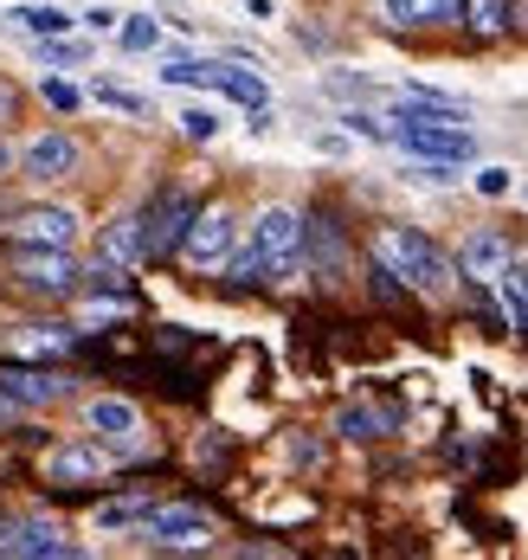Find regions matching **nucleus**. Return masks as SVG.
Instances as JSON below:
<instances>
[{
    "mask_svg": "<svg viewBox=\"0 0 528 560\" xmlns=\"http://www.w3.org/2000/svg\"><path fill=\"white\" fill-rule=\"evenodd\" d=\"M374 265H387L407 290H425V296H445L458 283V265L419 232V225H380L374 232Z\"/></svg>",
    "mask_w": 528,
    "mask_h": 560,
    "instance_id": "1",
    "label": "nucleus"
},
{
    "mask_svg": "<svg viewBox=\"0 0 528 560\" xmlns=\"http://www.w3.org/2000/svg\"><path fill=\"white\" fill-rule=\"evenodd\" d=\"M162 84H175V91H220V97H233L245 110H265V97H271L265 78L251 65H233V58H168Z\"/></svg>",
    "mask_w": 528,
    "mask_h": 560,
    "instance_id": "2",
    "label": "nucleus"
},
{
    "mask_svg": "<svg viewBox=\"0 0 528 560\" xmlns=\"http://www.w3.org/2000/svg\"><path fill=\"white\" fill-rule=\"evenodd\" d=\"M193 213H200V200H193V194L162 187V194L149 200V213H142V258H168V252H180V238H187Z\"/></svg>",
    "mask_w": 528,
    "mask_h": 560,
    "instance_id": "3",
    "label": "nucleus"
},
{
    "mask_svg": "<svg viewBox=\"0 0 528 560\" xmlns=\"http://www.w3.org/2000/svg\"><path fill=\"white\" fill-rule=\"evenodd\" d=\"M136 535H142L149 548H207V541H213V515L200 503H162L136 522Z\"/></svg>",
    "mask_w": 528,
    "mask_h": 560,
    "instance_id": "4",
    "label": "nucleus"
},
{
    "mask_svg": "<svg viewBox=\"0 0 528 560\" xmlns=\"http://www.w3.org/2000/svg\"><path fill=\"white\" fill-rule=\"evenodd\" d=\"M251 252H258V265H265L271 278H284L296 258H303V213L265 207V213L251 220Z\"/></svg>",
    "mask_w": 528,
    "mask_h": 560,
    "instance_id": "5",
    "label": "nucleus"
},
{
    "mask_svg": "<svg viewBox=\"0 0 528 560\" xmlns=\"http://www.w3.org/2000/svg\"><path fill=\"white\" fill-rule=\"evenodd\" d=\"M13 278L26 283V290H39V296H71V290H84V271L71 265L64 245H20V252H13Z\"/></svg>",
    "mask_w": 528,
    "mask_h": 560,
    "instance_id": "6",
    "label": "nucleus"
},
{
    "mask_svg": "<svg viewBox=\"0 0 528 560\" xmlns=\"http://www.w3.org/2000/svg\"><path fill=\"white\" fill-rule=\"evenodd\" d=\"M387 142H400L419 162H470V155H477V142H470L465 122H394Z\"/></svg>",
    "mask_w": 528,
    "mask_h": 560,
    "instance_id": "7",
    "label": "nucleus"
},
{
    "mask_svg": "<svg viewBox=\"0 0 528 560\" xmlns=\"http://www.w3.org/2000/svg\"><path fill=\"white\" fill-rule=\"evenodd\" d=\"M233 207H200L193 225H187V238H180V258L187 265H200V271H213V265H226V252H233Z\"/></svg>",
    "mask_w": 528,
    "mask_h": 560,
    "instance_id": "8",
    "label": "nucleus"
},
{
    "mask_svg": "<svg viewBox=\"0 0 528 560\" xmlns=\"http://www.w3.org/2000/svg\"><path fill=\"white\" fill-rule=\"evenodd\" d=\"M0 393L13 399V406H59L64 393H71V374L59 368H20V361H0Z\"/></svg>",
    "mask_w": 528,
    "mask_h": 560,
    "instance_id": "9",
    "label": "nucleus"
},
{
    "mask_svg": "<svg viewBox=\"0 0 528 560\" xmlns=\"http://www.w3.org/2000/svg\"><path fill=\"white\" fill-rule=\"evenodd\" d=\"M0 555L71 560V555H78V541H71V535H59V528H46V522H7V528H0Z\"/></svg>",
    "mask_w": 528,
    "mask_h": 560,
    "instance_id": "10",
    "label": "nucleus"
},
{
    "mask_svg": "<svg viewBox=\"0 0 528 560\" xmlns=\"http://www.w3.org/2000/svg\"><path fill=\"white\" fill-rule=\"evenodd\" d=\"M13 232H20V245H71L78 213L71 207H20L13 213Z\"/></svg>",
    "mask_w": 528,
    "mask_h": 560,
    "instance_id": "11",
    "label": "nucleus"
},
{
    "mask_svg": "<svg viewBox=\"0 0 528 560\" xmlns=\"http://www.w3.org/2000/svg\"><path fill=\"white\" fill-rule=\"evenodd\" d=\"M20 168L33 174V180H64V174L78 168V142L71 136H33L20 149Z\"/></svg>",
    "mask_w": 528,
    "mask_h": 560,
    "instance_id": "12",
    "label": "nucleus"
},
{
    "mask_svg": "<svg viewBox=\"0 0 528 560\" xmlns=\"http://www.w3.org/2000/svg\"><path fill=\"white\" fill-rule=\"evenodd\" d=\"M84 425H91L97 439H110V445H136V439H142V412H136L129 399H91V406H84Z\"/></svg>",
    "mask_w": 528,
    "mask_h": 560,
    "instance_id": "13",
    "label": "nucleus"
},
{
    "mask_svg": "<svg viewBox=\"0 0 528 560\" xmlns=\"http://www.w3.org/2000/svg\"><path fill=\"white\" fill-rule=\"evenodd\" d=\"M104 470H110V457L97 445H59L46 457V477H52V483H97Z\"/></svg>",
    "mask_w": 528,
    "mask_h": 560,
    "instance_id": "14",
    "label": "nucleus"
},
{
    "mask_svg": "<svg viewBox=\"0 0 528 560\" xmlns=\"http://www.w3.org/2000/svg\"><path fill=\"white\" fill-rule=\"evenodd\" d=\"M503 265H509V238H503V232H470L465 252H458V271L477 278V283H490Z\"/></svg>",
    "mask_w": 528,
    "mask_h": 560,
    "instance_id": "15",
    "label": "nucleus"
},
{
    "mask_svg": "<svg viewBox=\"0 0 528 560\" xmlns=\"http://www.w3.org/2000/svg\"><path fill=\"white\" fill-rule=\"evenodd\" d=\"M303 252L316 258V271H322V278H336V271H342V220H336V213L303 220Z\"/></svg>",
    "mask_w": 528,
    "mask_h": 560,
    "instance_id": "16",
    "label": "nucleus"
},
{
    "mask_svg": "<svg viewBox=\"0 0 528 560\" xmlns=\"http://www.w3.org/2000/svg\"><path fill=\"white\" fill-rule=\"evenodd\" d=\"M394 26H451L465 13V0H380Z\"/></svg>",
    "mask_w": 528,
    "mask_h": 560,
    "instance_id": "17",
    "label": "nucleus"
},
{
    "mask_svg": "<svg viewBox=\"0 0 528 560\" xmlns=\"http://www.w3.org/2000/svg\"><path fill=\"white\" fill-rule=\"evenodd\" d=\"M7 20H13L20 33H33V39H64V33L78 26V13H64V7H39V0H26V7H7Z\"/></svg>",
    "mask_w": 528,
    "mask_h": 560,
    "instance_id": "18",
    "label": "nucleus"
},
{
    "mask_svg": "<svg viewBox=\"0 0 528 560\" xmlns=\"http://www.w3.org/2000/svg\"><path fill=\"white\" fill-rule=\"evenodd\" d=\"M496 296H503V323L516 329V336H528V265H503L496 271Z\"/></svg>",
    "mask_w": 528,
    "mask_h": 560,
    "instance_id": "19",
    "label": "nucleus"
},
{
    "mask_svg": "<svg viewBox=\"0 0 528 560\" xmlns=\"http://www.w3.org/2000/svg\"><path fill=\"white\" fill-rule=\"evenodd\" d=\"M104 265H142V213H122L104 232Z\"/></svg>",
    "mask_w": 528,
    "mask_h": 560,
    "instance_id": "20",
    "label": "nucleus"
},
{
    "mask_svg": "<svg viewBox=\"0 0 528 560\" xmlns=\"http://www.w3.org/2000/svg\"><path fill=\"white\" fill-rule=\"evenodd\" d=\"M400 425V412L394 406H349L342 419H336V432L342 439H380V432H394Z\"/></svg>",
    "mask_w": 528,
    "mask_h": 560,
    "instance_id": "21",
    "label": "nucleus"
},
{
    "mask_svg": "<svg viewBox=\"0 0 528 560\" xmlns=\"http://www.w3.org/2000/svg\"><path fill=\"white\" fill-rule=\"evenodd\" d=\"M458 20H465L477 39H496V33H509V0H465Z\"/></svg>",
    "mask_w": 528,
    "mask_h": 560,
    "instance_id": "22",
    "label": "nucleus"
},
{
    "mask_svg": "<svg viewBox=\"0 0 528 560\" xmlns=\"http://www.w3.org/2000/svg\"><path fill=\"white\" fill-rule=\"evenodd\" d=\"M117 46L122 52H155L162 46V26L149 13H129V20H117Z\"/></svg>",
    "mask_w": 528,
    "mask_h": 560,
    "instance_id": "23",
    "label": "nucleus"
},
{
    "mask_svg": "<svg viewBox=\"0 0 528 560\" xmlns=\"http://www.w3.org/2000/svg\"><path fill=\"white\" fill-rule=\"evenodd\" d=\"M226 283H233V290H258V283H271V271H265L258 252L245 245V252H226Z\"/></svg>",
    "mask_w": 528,
    "mask_h": 560,
    "instance_id": "24",
    "label": "nucleus"
},
{
    "mask_svg": "<svg viewBox=\"0 0 528 560\" xmlns=\"http://www.w3.org/2000/svg\"><path fill=\"white\" fill-rule=\"evenodd\" d=\"M20 348H26V354H59V348H71V329H59V323H33V329H20Z\"/></svg>",
    "mask_w": 528,
    "mask_h": 560,
    "instance_id": "25",
    "label": "nucleus"
},
{
    "mask_svg": "<svg viewBox=\"0 0 528 560\" xmlns=\"http://www.w3.org/2000/svg\"><path fill=\"white\" fill-rule=\"evenodd\" d=\"M149 509H155V503H142V497H122V503H104V509H97V528H104V535H110V528H136V522H142Z\"/></svg>",
    "mask_w": 528,
    "mask_h": 560,
    "instance_id": "26",
    "label": "nucleus"
},
{
    "mask_svg": "<svg viewBox=\"0 0 528 560\" xmlns=\"http://www.w3.org/2000/svg\"><path fill=\"white\" fill-rule=\"evenodd\" d=\"M180 129H187V142H213V136H220V116L213 110H180Z\"/></svg>",
    "mask_w": 528,
    "mask_h": 560,
    "instance_id": "27",
    "label": "nucleus"
},
{
    "mask_svg": "<svg viewBox=\"0 0 528 560\" xmlns=\"http://www.w3.org/2000/svg\"><path fill=\"white\" fill-rule=\"evenodd\" d=\"M97 104H110V110H129V116H149V104H142L136 91H122V84H104V91H97Z\"/></svg>",
    "mask_w": 528,
    "mask_h": 560,
    "instance_id": "28",
    "label": "nucleus"
},
{
    "mask_svg": "<svg viewBox=\"0 0 528 560\" xmlns=\"http://www.w3.org/2000/svg\"><path fill=\"white\" fill-rule=\"evenodd\" d=\"M39 91H46V104H52V110H78V104H84V97H78L71 84H64V78H46Z\"/></svg>",
    "mask_w": 528,
    "mask_h": 560,
    "instance_id": "29",
    "label": "nucleus"
},
{
    "mask_svg": "<svg viewBox=\"0 0 528 560\" xmlns=\"http://www.w3.org/2000/svg\"><path fill=\"white\" fill-rule=\"evenodd\" d=\"M477 194L483 200H503L509 194V168H477Z\"/></svg>",
    "mask_w": 528,
    "mask_h": 560,
    "instance_id": "30",
    "label": "nucleus"
},
{
    "mask_svg": "<svg viewBox=\"0 0 528 560\" xmlns=\"http://www.w3.org/2000/svg\"><path fill=\"white\" fill-rule=\"evenodd\" d=\"M39 58H46V65H71V58H78V65H84V46H59V39H39Z\"/></svg>",
    "mask_w": 528,
    "mask_h": 560,
    "instance_id": "31",
    "label": "nucleus"
},
{
    "mask_svg": "<svg viewBox=\"0 0 528 560\" xmlns=\"http://www.w3.org/2000/svg\"><path fill=\"white\" fill-rule=\"evenodd\" d=\"M117 20H122V13H110V7H91V13H84V26H91V33H117Z\"/></svg>",
    "mask_w": 528,
    "mask_h": 560,
    "instance_id": "32",
    "label": "nucleus"
},
{
    "mask_svg": "<svg viewBox=\"0 0 528 560\" xmlns=\"http://www.w3.org/2000/svg\"><path fill=\"white\" fill-rule=\"evenodd\" d=\"M20 412H26V406H13V399L0 393V432H7V425H20Z\"/></svg>",
    "mask_w": 528,
    "mask_h": 560,
    "instance_id": "33",
    "label": "nucleus"
},
{
    "mask_svg": "<svg viewBox=\"0 0 528 560\" xmlns=\"http://www.w3.org/2000/svg\"><path fill=\"white\" fill-rule=\"evenodd\" d=\"M245 13H251V20H271L278 7H271V0H245Z\"/></svg>",
    "mask_w": 528,
    "mask_h": 560,
    "instance_id": "34",
    "label": "nucleus"
},
{
    "mask_svg": "<svg viewBox=\"0 0 528 560\" xmlns=\"http://www.w3.org/2000/svg\"><path fill=\"white\" fill-rule=\"evenodd\" d=\"M7 116H13V91H7V84H0V122H7Z\"/></svg>",
    "mask_w": 528,
    "mask_h": 560,
    "instance_id": "35",
    "label": "nucleus"
},
{
    "mask_svg": "<svg viewBox=\"0 0 528 560\" xmlns=\"http://www.w3.org/2000/svg\"><path fill=\"white\" fill-rule=\"evenodd\" d=\"M7 162H13V155H7V142H0V174H7Z\"/></svg>",
    "mask_w": 528,
    "mask_h": 560,
    "instance_id": "36",
    "label": "nucleus"
}]
</instances>
